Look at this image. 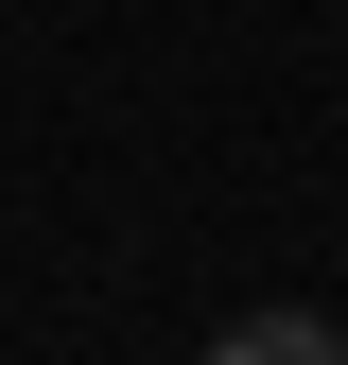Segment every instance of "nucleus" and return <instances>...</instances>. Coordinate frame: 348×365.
<instances>
[{
	"label": "nucleus",
	"mask_w": 348,
	"mask_h": 365,
	"mask_svg": "<svg viewBox=\"0 0 348 365\" xmlns=\"http://www.w3.org/2000/svg\"><path fill=\"white\" fill-rule=\"evenodd\" d=\"M209 365H348V331H331V313H227Z\"/></svg>",
	"instance_id": "1"
}]
</instances>
